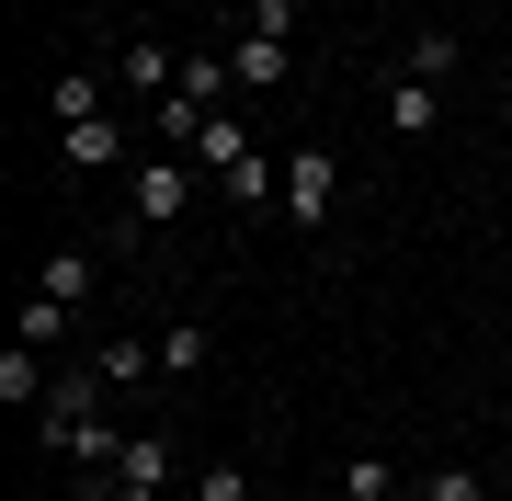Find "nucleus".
<instances>
[{"mask_svg":"<svg viewBox=\"0 0 512 501\" xmlns=\"http://www.w3.org/2000/svg\"><path fill=\"white\" fill-rule=\"evenodd\" d=\"M342 501H399V467L387 456H342Z\"/></svg>","mask_w":512,"mask_h":501,"instance_id":"15","label":"nucleus"},{"mask_svg":"<svg viewBox=\"0 0 512 501\" xmlns=\"http://www.w3.org/2000/svg\"><path fill=\"white\" fill-rule=\"evenodd\" d=\"M228 69H239V92H285V80H296V46H285V35H251V23H239Z\"/></svg>","mask_w":512,"mask_h":501,"instance_id":"5","label":"nucleus"},{"mask_svg":"<svg viewBox=\"0 0 512 501\" xmlns=\"http://www.w3.org/2000/svg\"><path fill=\"white\" fill-rule=\"evenodd\" d=\"M205 353H217L205 319H171V331H160V376H205Z\"/></svg>","mask_w":512,"mask_h":501,"instance_id":"13","label":"nucleus"},{"mask_svg":"<svg viewBox=\"0 0 512 501\" xmlns=\"http://www.w3.org/2000/svg\"><path fill=\"white\" fill-rule=\"evenodd\" d=\"M69 319H80V308H57V297H35V285H23V342H35V353L69 342Z\"/></svg>","mask_w":512,"mask_h":501,"instance_id":"16","label":"nucleus"},{"mask_svg":"<svg viewBox=\"0 0 512 501\" xmlns=\"http://www.w3.org/2000/svg\"><path fill=\"white\" fill-rule=\"evenodd\" d=\"M46 114H57V126H92V114H114V103H103V69H57V80H46Z\"/></svg>","mask_w":512,"mask_h":501,"instance_id":"8","label":"nucleus"},{"mask_svg":"<svg viewBox=\"0 0 512 501\" xmlns=\"http://www.w3.org/2000/svg\"><path fill=\"white\" fill-rule=\"evenodd\" d=\"M239 23H251V35H285V46H296V0H251Z\"/></svg>","mask_w":512,"mask_h":501,"instance_id":"18","label":"nucleus"},{"mask_svg":"<svg viewBox=\"0 0 512 501\" xmlns=\"http://www.w3.org/2000/svg\"><path fill=\"white\" fill-rule=\"evenodd\" d=\"M421 501H490V479L467 456H444V467H421Z\"/></svg>","mask_w":512,"mask_h":501,"instance_id":"14","label":"nucleus"},{"mask_svg":"<svg viewBox=\"0 0 512 501\" xmlns=\"http://www.w3.org/2000/svg\"><path fill=\"white\" fill-rule=\"evenodd\" d=\"M387 69H399V80H433V92H444V80L467 69V46H456V23H421V35L387 57Z\"/></svg>","mask_w":512,"mask_h":501,"instance_id":"6","label":"nucleus"},{"mask_svg":"<svg viewBox=\"0 0 512 501\" xmlns=\"http://www.w3.org/2000/svg\"><path fill=\"white\" fill-rule=\"evenodd\" d=\"M285 228H296V240H330V217H342V160H330V149H285Z\"/></svg>","mask_w":512,"mask_h":501,"instance_id":"1","label":"nucleus"},{"mask_svg":"<svg viewBox=\"0 0 512 501\" xmlns=\"http://www.w3.org/2000/svg\"><path fill=\"white\" fill-rule=\"evenodd\" d=\"M376 114H387V137H433V126H444V92L387 69V80H376Z\"/></svg>","mask_w":512,"mask_h":501,"instance_id":"4","label":"nucleus"},{"mask_svg":"<svg viewBox=\"0 0 512 501\" xmlns=\"http://www.w3.org/2000/svg\"><path fill=\"white\" fill-rule=\"evenodd\" d=\"M126 205H137L148 240H160V228H183V205H194V160H183V149H148V160L126 171Z\"/></svg>","mask_w":512,"mask_h":501,"instance_id":"2","label":"nucleus"},{"mask_svg":"<svg viewBox=\"0 0 512 501\" xmlns=\"http://www.w3.org/2000/svg\"><path fill=\"white\" fill-rule=\"evenodd\" d=\"M92 376L103 388H137V376H160V342H92Z\"/></svg>","mask_w":512,"mask_h":501,"instance_id":"11","label":"nucleus"},{"mask_svg":"<svg viewBox=\"0 0 512 501\" xmlns=\"http://www.w3.org/2000/svg\"><path fill=\"white\" fill-rule=\"evenodd\" d=\"M194 501H251V467L217 456V467H194Z\"/></svg>","mask_w":512,"mask_h":501,"instance_id":"17","label":"nucleus"},{"mask_svg":"<svg viewBox=\"0 0 512 501\" xmlns=\"http://www.w3.org/2000/svg\"><path fill=\"white\" fill-rule=\"evenodd\" d=\"M114 479H160L171 490V433L148 422V433H126V456H114Z\"/></svg>","mask_w":512,"mask_h":501,"instance_id":"12","label":"nucleus"},{"mask_svg":"<svg viewBox=\"0 0 512 501\" xmlns=\"http://www.w3.org/2000/svg\"><path fill=\"white\" fill-rule=\"evenodd\" d=\"M46 388H57V376H46V353H35V342L0 353V399H12V410H46Z\"/></svg>","mask_w":512,"mask_h":501,"instance_id":"9","label":"nucleus"},{"mask_svg":"<svg viewBox=\"0 0 512 501\" xmlns=\"http://www.w3.org/2000/svg\"><path fill=\"white\" fill-rule=\"evenodd\" d=\"M35 297H57V308H92V251H35Z\"/></svg>","mask_w":512,"mask_h":501,"instance_id":"7","label":"nucleus"},{"mask_svg":"<svg viewBox=\"0 0 512 501\" xmlns=\"http://www.w3.org/2000/svg\"><path fill=\"white\" fill-rule=\"evenodd\" d=\"M114 92H126V103H171V92H183V57H171L160 35H137L126 57H114Z\"/></svg>","mask_w":512,"mask_h":501,"instance_id":"3","label":"nucleus"},{"mask_svg":"<svg viewBox=\"0 0 512 501\" xmlns=\"http://www.w3.org/2000/svg\"><path fill=\"white\" fill-rule=\"evenodd\" d=\"M57 160H69V171H103V160H126L114 114H92V126H57Z\"/></svg>","mask_w":512,"mask_h":501,"instance_id":"10","label":"nucleus"}]
</instances>
